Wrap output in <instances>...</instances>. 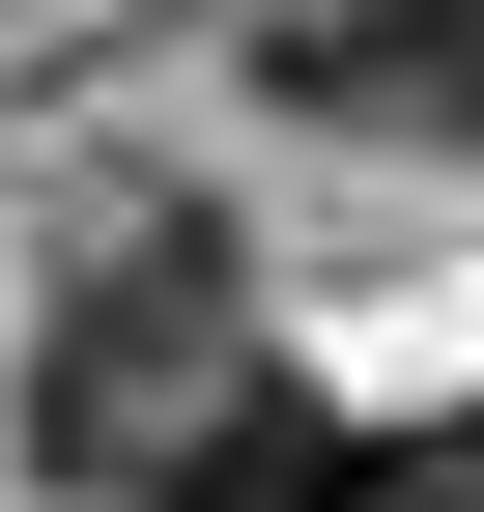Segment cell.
Segmentation results:
<instances>
[{"mask_svg":"<svg viewBox=\"0 0 484 512\" xmlns=\"http://www.w3.org/2000/svg\"><path fill=\"white\" fill-rule=\"evenodd\" d=\"M257 399V313H228V228H114L86 285H57V342H29V456L86 484V512H171V456Z\"/></svg>","mask_w":484,"mask_h":512,"instance_id":"cell-1","label":"cell"},{"mask_svg":"<svg viewBox=\"0 0 484 512\" xmlns=\"http://www.w3.org/2000/svg\"><path fill=\"white\" fill-rule=\"evenodd\" d=\"M285 114H342V143H484V0H314V29H285Z\"/></svg>","mask_w":484,"mask_h":512,"instance_id":"cell-2","label":"cell"},{"mask_svg":"<svg viewBox=\"0 0 484 512\" xmlns=\"http://www.w3.org/2000/svg\"><path fill=\"white\" fill-rule=\"evenodd\" d=\"M171 512H399V456H342L314 399H228L200 456H171Z\"/></svg>","mask_w":484,"mask_h":512,"instance_id":"cell-3","label":"cell"},{"mask_svg":"<svg viewBox=\"0 0 484 512\" xmlns=\"http://www.w3.org/2000/svg\"><path fill=\"white\" fill-rule=\"evenodd\" d=\"M399 512H484V427H428V456H399Z\"/></svg>","mask_w":484,"mask_h":512,"instance_id":"cell-4","label":"cell"}]
</instances>
